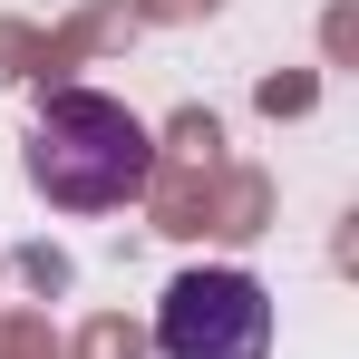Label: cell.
I'll return each mask as SVG.
<instances>
[{
	"label": "cell",
	"mask_w": 359,
	"mask_h": 359,
	"mask_svg": "<svg viewBox=\"0 0 359 359\" xmlns=\"http://www.w3.org/2000/svg\"><path fill=\"white\" fill-rule=\"evenodd\" d=\"M20 175L59 214H117V204H136L156 184V126L107 88H49L29 107Z\"/></svg>",
	"instance_id": "cell-1"
},
{
	"label": "cell",
	"mask_w": 359,
	"mask_h": 359,
	"mask_svg": "<svg viewBox=\"0 0 359 359\" xmlns=\"http://www.w3.org/2000/svg\"><path fill=\"white\" fill-rule=\"evenodd\" d=\"M156 350L165 359H272V292L233 262H194L156 301Z\"/></svg>",
	"instance_id": "cell-2"
}]
</instances>
